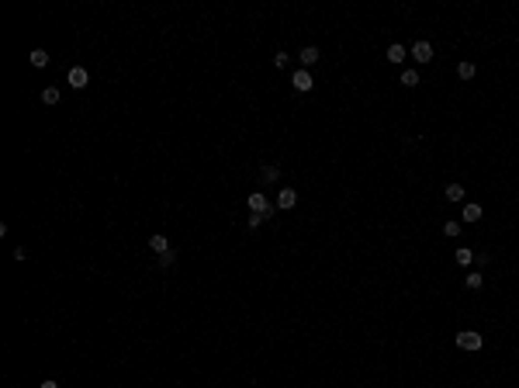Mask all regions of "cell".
I'll list each match as a JSON object with an SVG mask.
<instances>
[{
  "label": "cell",
  "mask_w": 519,
  "mask_h": 388,
  "mask_svg": "<svg viewBox=\"0 0 519 388\" xmlns=\"http://www.w3.org/2000/svg\"><path fill=\"white\" fill-rule=\"evenodd\" d=\"M294 205H298V191H294V187H284V191L277 194V208H284V212H291Z\"/></svg>",
  "instance_id": "3957f363"
},
{
  "label": "cell",
  "mask_w": 519,
  "mask_h": 388,
  "mask_svg": "<svg viewBox=\"0 0 519 388\" xmlns=\"http://www.w3.org/2000/svg\"><path fill=\"white\" fill-rule=\"evenodd\" d=\"M288 62H291V59H288V52H277V56H273V66H281V70H284Z\"/></svg>",
  "instance_id": "44dd1931"
},
{
  "label": "cell",
  "mask_w": 519,
  "mask_h": 388,
  "mask_svg": "<svg viewBox=\"0 0 519 388\" xmlns=\"http://www.w3.org/2000/svg\"><path fill=\"white\" fill-rule=\"evenodd\" d=\"M66 80H70V87H73V90H83V87H87V80H90V77H87V70H83V66H73V70H70V77H66Z\"/></svg>",
  "instance_id": "277c9868"
},
{
  "label": "cell",
  "mask_w": 519,
  "mask_h": 388,
  "mask_svg": "<svg viewBox=\"0 0 519 388\" xmlns=\"http://www.w3.org/2000/svg\"><path fill=\"white\" fill-rule=\"evenodd\" d=\"M267 218H270V215H260V212H250V218H246V225H250V229H260V225H263V222H267Z\"/></svg>",
  "instance_id": "e0dca14e"
},
{
  "label": "cell",
  "mask_w": 519,
  "mask_h": 388,
  "mask_svg": "<svg viewBox=\"0 0 519 388\" xmlns=\"http://www.w3.org/2000/svg\"><path fill=\"white\" fill-rule=\"evenodd\" d=\"M446 201H464V187H461V184H446Z\"/></svg>",
  "instance_id": "8fae6325"
},
{
  "label": "cell",
  "mask_w": 519,
  "mask_h": 388,
  "mask_svg": "<svg viewBox=\"0 0 519 388\" xmlns=\"http://www.w3.org/2000/svg\"><path fill=\"white\" fill-rule=\"evenodd\" d=\"M443 233H446V236H461V222H446Z\"/></svg>",
  "instance_id": "ffe728a7"
},
{
  "label": "cell",
  "mask_w": 519,
  "mask_h": 388,
  "mask_svg": "<svg viewBox=\"0 0 519 388\" xmlns=\"http://www.w3.org/2000/svg\"><path fill=\"white\" fill-rule=\"evenodd\" d=\"M159 264H163V267H170V264H173V250H166V253H159Z\"/></svg>",
  "instance_id": "7402d4cb"
},
{
  "label": "cell",
  "mask_w": 519,
  "mask_h": 388,
  "mask_svg": "<svg viewBox=\"0 0 519 388\" xmlns=\"http://www.w3.org/2000/svg\"><path fill=\"white\" fill-rule=\"evenodd\" d=\"M464 284H467V288H471V291H478L481 284H485V274H478V271H471V274H467V277H464Z\"/></svg>",
  "instance_id": "30bf717a"
},
{
  "label": "cell",
  "mask_w": 519,
  "mask_h": 388,
  "mask_svg": "<svg viewBox=\"0 0 519 388\" xmlns=\"http://www.w3.org/2000/svg\"><path fill=\"white\" fill-rule=\"evenodd\" d=\"M250 212L270 215V201H267V194H250Z\"/></svg>",
  "instance_id": "8992f818"
},
{
  "label": "cell",
  "mask_w": 519,
  "mask_h": 388,
  "mask_svg": "<svg viewBox=\"0 0 519 388\" xmlns=\"http://www.w3.org/2000/svg\"><path fill=\"white\" fill-rule=\"evenodd\" d=\"M39 388H59V385H56V381H42Z\"/></svg>",
  "instance_id": "603a6c76"
},
{
  "label": "cell",
  "mask_w": 519,
  "mask_h": 388,
  "mask_svg": "<svg viewBox=\"0 0 519 388\" xmlns=\"http://www.w3.org/2000/svg\"><path fill=\"white\" fill-rule=\"evenodd\" d=\"M481 333H457V347L461 350H481Z\"/></svg>",
  "instance_id": "7a4b0ae2"
},
{
  "label": "cell",
  "mask_w": 519,
  "mask_h": 388,
  "mask_svg": "<svg viewBox=\"0 0 519 388\" xmlns=\"http://www.w3.org/2000/svg\"><path fill=\"white\" fill-rule=\"evenodd\" d=\"M298 59H301V66H312V62H319V49H315V45H308V49H301V52H298Z\"/></svg>",
  "instance_id": "ba28073f"
},
{
  "label": "cell",
  "mask_w": 519,
  "mask_h": 388,
  "mask_svg": "<svg viewBox=\"0 0 519 388\" xmlns=\"http://www.w3.org/2000/svg\"><path fill=\"white\" fill-rule=\"evenodd\" d=\"M412 59H416V62H429V59H433V45H429V42H416V45H412Z\"/></svg>",
  "instance_id": "5b68a950"
},
{
  "label": "cell",
  "mask_w": 519,
  "mask_h": 388,
  "mask_svg": "<svg viewBox=\"0 0 519 388\" xmlns=\"http://www.w3.org/2000/svg\"><path fill=\"white\" fill-rule=\"evenodd\" d=\"M402 83H405V87H416V83H419V73H416V70H405V73H402Z\"/></svg>",
  "instance_id": "d6986e66"
},
{
  "label": "cell",
  "mask_w": 519,
  "mask_h": 388,
  "mask_svg": "<svg viewBox=\"0 0 519 388\" xmlns=\"http://www.w3.org/2000/svg\"><path fill=\"white\" fill-rule=\"evenodd\" d=\"M260 177H263L267 184H273V180L281 177V167H273V163H270V167H263V170H260Z\"/></svg>",
  "instance_id": "4fadbf2b"
},
{
  "label": "cell",
  "mask_w": 519,
  "mask_h": 388,
  "mask_svg": "<svg viewBox=\"0 0 519 388\" xmlns=\"http://www.w3.org/2000/svg\"><path fill=\"white\" fill-rule=\"evenodd\" d=\"M474 73H478V70H474V62H461V66H457V77H461V80H471Z\"/></svg>",
  "instance_id": "5bb4252c"
},
{
  "label": "cell",
  "mask_w": 519,
  "mask_h": 388,
  "mask_svg": "<svg viewBox=\"0 0 519 388\" xmlns=\"http://www.w3.org/2000/svg\"><path fill=\"white\" fill-rule=\"evenodd\" d=\"M149 250H156V253H166V250H170V243H166V236H163V233L149 236Z\"/></svg>",
  "instance_id": "52a82bcc"
},
{
  "label": "cell",
  "mask_w": 519,
  "mask_h": 388,
  "mask_svg": "<svg viewBox=\"0 0 519 388\" xmlns=\"http://www.w3.org/2000/svg\"><path fill=\"white\" fill-rule=\"evenodd\" d=\"M42 104H59V90H56V87H45V90H42Z\"/></svg>",
  "instance_id": "9a60e30c"
},
{
  "label": "cell",
  "mask_w": 519,
  "mask_h": 388,
  "mask_svg": "<svg viewBox=\"0 0 519 388\" xmlns=\"http://www.w3.org/2000/svg\"><path fill=\"white\" fill-rule=\"evenodd\" d=\"M464 218H467V222H478V218H481V205H464Z\"/></svg>",
  "instance_id": "2e32d148"
},
{
  "label": "cell",
  "mask_w": 519,
  "mask_h": 388,
  "mask_svg": "<svg viewBox=\"0 0 519 388\" xmlns=\"http://www.w3.org/2000/svg\"><path fill=\"white\" fill-rule=\"evenodd\" d=\"M405 56H408V52H405V45H398V42L388 49V62H405Z\"/></svg>",
  "instance_id": "9c48e42d"
},
{
  "label": "cell",
  "mask_w": 519,
  "mask_h": 388,
  "mask_svg": "<svg viewBox=\"0 0 519 388\" xmlns=\"http://www.w3.org/2000/svg\"><path fill=\"white\" fill-rule=\"evenodd\" d=\"M291 83H294V90H298V94H308V90L315 87V83H312V73H308V70H294Z\"/></svg>",
  "instance_id": "6da1fadb"
},
{
  "label": "cell",
  "mask_w": 519,
  "mask_h": 388,
  "mask_svg": "<svg viewBox=\"0 0 519 388\" xmlns=\"http://www.w3.org/2000/svg\"><path fill=\"white\" fill-rule=\"evenodd\" d=\"M454 260H457V264H461V267H467V264H471V260H474V253H471V250H464V246H461V250L454 253Z\"/></svg>",
  "instance_id": "ac0fdd59"
},
{
  "label": "cell",
  "mask_w": 519,
  "mask_h": 388,
  "mask_svg": "<svg viewBox=\"0 0 519 388\" xmlns=\"http://www.w3.org/2000/svg\"><path fill=\"white\" fill-rule=\"evenodd\" d=\"M31 66H39V70L49 66V52H45V49H35V52H31Z\"/></svg>",
  "instance_id": "7c38bea8"
}]
</instances>
